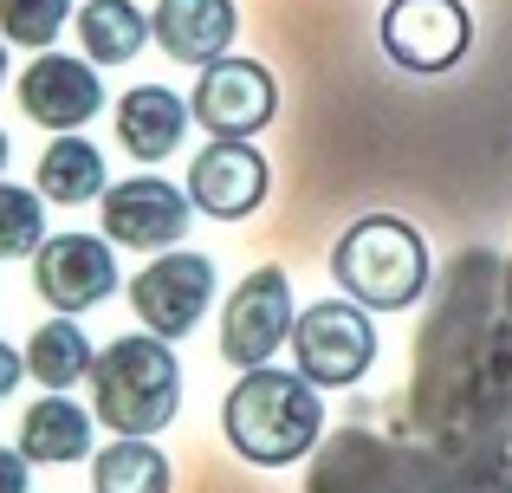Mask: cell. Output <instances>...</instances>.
I'll list each match as a JSON object with an SVG mask.
<instances>
[{"label":"cell","mask_w":512,"mask_h":493,"mask_svg":"<svg viewBox=\"0 0 512 493\" xmlns=\"http://www.w3.org/2000/svg\"><path fill=\"white\" fill-rule=\"evenodd\" d=\"M221 429H227V442H234L240 461H253V468H292V461H305L312 442L325 435L318 383L305 377L299 364H292V370L253 364L247 377L227 390Z\"/></svg>","instance_id":"cell-1"},{"label":"cell","mask_w":512,"mask_h":493,"mask_svg":"<svg viewBox=\"0 0 512 493\" xmlns=\"http://www.w3.org/2000/svg\"><path fill=\"white\" fill-rule=\"evenodd\" d=\"M91 409L117 435L169 429L175 409H182V364H175L169 338L137 331V338L104 344V357L91 364Z\"/></svg>","instance_id":"cell-2"},{"label":"cell","mask_w":512,"mask_h":493,"mask_svg":"<svg viewBox=\"0 0 512 493\" xmlns=\"http://www.w3.org/2000/svg\"><path fill=\"white\" fill-rule=\"evenodd\" d=\"M331 273L357 305L370 312H402L428 292V241L402 215H363L350 221L331 247Z\"/></svg>","instance_id":"cell-3"},{"label":"cell","mask_w":512,"mask_h":493,"mask_svg":"<svg viewBox=\"0 0 512 493\" xmlns=\"http://www.w3.org/2000/svg\"><path fill=\"white\" fill-rule=\"evenodd\" d=\"M292 364L318 383V390H344L376 364V325L370 305L357 299H318L292 318Z\"/></svg>","instance_id":"cell-4"},{"label":"cell","mask_w":512,"mask_h":493,"mask_svg":"<svg viewBox=\"0 0 512 493\" xmlns=\"http://www.w3.org/2000/svg\"><path fill=\"white\" fill-rule=\"evenodd\" d=\"M214 286H221V273H214L208 253H182V247L150 253V266L130 279V305H137V325H150L156 338H169V344H175V338H188V331L208 318Z\"/></svg>","instance_id":"cell-5"},{"label":"cell","mask_w":512,"mask_h":493,"mask_svg":"<svg viewBox=\"0 0 512 493\" xmlns=\"http://www.w3.org/2000/svg\"><path fill=\"white\" fill-rule=\"evenodd\" d=\"M188 104H195V124L208 137H260L279 111V85L260 59H227L221 52V59L201 65Z\"/></svg>","instance_id":"cell-6"},{"label":"cell","mask_w":512,"mask_h":493,"mask_svg":"<svg viewBox=\"0 0 512 493\" xmlns=\"http://www.w3.org/2000/svg\"><path fill=\"white\" fill-rule=\"evenodd\" d=\"M474 46V13L461 0H389L383 7V52L402 72H448Z\"/></svg>","instance_id":"cell-7"},{"label":"cell","mask_w":512,"mask_h":493,"mask_svg":"<svg viewBox=\"0 0 512 493\" xmlns=\"http://www.w3.org/2000/svg\"><path fill=\"white\" fill-rule=\"evenodd\" d=\"M292 279L279 266H260L234 286L221 312V357L234 370H253V364H273L279 344H292Z\"/></svg>","instance_id":"cell-8"},{"label":"cell","mask_w":512,"mask_h":493,"mask_svg":"<svg viewBox=\"0 0 512 493\" xmlns=\"http://www.w3.org/2000/svg\"><path fill=\"white\" fill-rule=\"evenodd\" d=\"M33 292L52 312H91L117 292V241L111 234H52L33 253Z\"/></svg>","instance_id":"cell-9"},{"label":"cell","mask_w":512,"mask_h":493,"mask_svg":"<svg viewBox=\"0 0 512 493\" xmlns=\"http://www.w3.org/2000/svg\"><path fill=\"white\" fill-rule=\"evenodd\" d=\"M195 202L188 189H175L163 176H130V182H111L104 189V234L117 247H137V253H163V247H182V234L195 228Z\"/></svg>","instance_id":"cell-10"},{"label":"cell","mask_w":512,"mask_h":493,"mask_svg":"<svg viewBox=\"0 0 512 493\" xmlns=\"http://www.w3.org/2000/svg\"><path fill=\"white\" fill-rule=\"evenodd\" d=\"M266 195H273V169L247 137H214L188 163V202L208 221H247Z\"/></svg>","instance_id":"cell-11"},{"label":"cell","mask_w":512,"mask_h":493,"mask_svg":"<svg viewBox=\"0 0 512 493\" xmlns=\"http://www.w3.org/2000/svg\"><path fill=\"white\" fill-rule=\"evenodd\" d=\"M20 111L39 130H78L104 111V78L98 59H72V52H39L20 72Z\"/></svg>","instance_id":"cell-12"},{"label":"cell","mask_w":512,"mask_h":493,"mask_svg":"<svg viewBox=\"0 0 512 493\" xmlns=\"http://www.w3.org/2000/svg\"><path fill=\"white\" fill-rule=\"evenodd\" d=\"M117 143H124V156H137V163H163V156L182 150L188 124H195V104L182 98V91L169 85H130L124 98H117Z\"/></svg>","instance_id":"cell-13"},{"label":"cell","mask_w":512,"mask_h":493,"mask_svg":"<svg viewBox=\"0 0 512 493\" xmlns=\"http://www.w3.org/2000/svg\"><path fill=\"white\" fill-rule=\"evenodd\" d=\"M150 33H156V46H163L169 59L208 65V59H221V52L234 46L240 13H234V0H156Z\"/></svg>","instance_id":"cell-14"},{"label":"cell","mask_w":512,"mask_h":493,"mask_svg":"<svg viewBox=\"0 0 512 493\" xmlns=\"http://www.w3.org/2000/svg\"><path fill=\"white\" fill-rule=\"evenodd\" d=\"M91 416L98 409H78L65 390H46L33 409L20 416V455L39 468H65V461L91 455Z\"/></svg>","instance_id":"cell-15"},{"label":"cell","mask_w":512,"mask_h":493,"mask_svg":"<svg viewBox=\"0 0 512 493\" xmlns=\"http://www.w3.org/2000/svg\"><path fill=\"white\" fill-rule=\"evenodd\" d=\"M104 189H111V182H104L98 143H85L78 130H59V137L46 143V156H39V195L59 202V208H78V202H98Z\"/></svg>","instance_id":"cell-16"},{"label":"cell","mask_w":512,"mask_h":493,"mask_svg":"<svg viewBox=\"0 0 512 493\" xmlns=\"http://www.w3.org/2000/svg\"><path fill=\"white\" fill-rule=\"evenodd\" d=\"M91 364H98V351H91V338L72 325V312L39 325L33 338H26V377H33L39 390H72V383L91 377Z\"/></svg>","instance_id":"cell-17"},{"label":"cell","mask_w":512,"mask_h":493,"mask_svg":"<svg viewBox=\"0 0 512 493\" xmlns=\"http://www.w3.org/2000/svg\"><path fill=\"white\" fill-rule=\"evenodd\" d=\"M78 39H85V59L124 65L150 46V13L137 0H85L78 7Z\"/></svg>","instance_id":"cell-18"},{"label":"cell","mask_w":512,"mask_h":493,"mask_svg":"<svg viewBox=\"0 0 512 493\" xmlns=\"http://www.w3.org/2000/svg\"><path fill=\"white\" fill-rule=\"evenodd\" d=\"M91 487L98 493H169V455L150 448V435H117L104 455H91Z\"/></svg>","instance_id":"cell-19"},{"label":"cell","mask_w":512,"mask_h":493,"mask_svg":"<svg viewBox=\"0 0 512 493\" xmlns=\"http://www.w3.org/2000/svg\"><path fill=\"white\" fill-rule=\"evenodd\" d=\"M46 241V195L0 182V260H26Z\"/></svg>","instance_id":"cell-20"},{"label":"cell","mask_w":512,"mask_h":493,"mask_svg":"<svg viewBox=\"0 0 512 493\" xmlns=\"http://www.w3.org/2000/svg\"><path fill=\"white\" fill-rule=\"evenodd\" d=\"M72 20H78L72 0H0V39H7V46L46 52Z\"/></svg>","instance_id":"cell-21"},{"label":"cell","mask_w":512,"mask_h":493,"mask_svg":"<svg viewBox=\"0 0 512 493\" xmlns=\"http://www.w3.org/2000/svg\"><path fill=\"white\" fill-rule=\"evenodd\" d=\"M0 493H33V481H26V455H20V448H0Z\"/></svg>","instance_id":"cell-22"},{"label":"cell","mask_w":512,"mask_h":493,"mask_svg":"<svg viewBox=\"0 0 512 493\" xmlns=\"http://www.w3.org/2000/svg\"><path fill=\"white\" fill-rule=\"evenodd\" d=\"M20 377H26V357H20V351H13V344H7V338H0V403H7V396H13V390H20Z\"/></svg>","instance_id":"cell-23"},{"label":"cell","mask_w":512,"mask_h":493,"mask_svg":"<svg viewBox=\"0 0 512 493\" xmlns=\"http://www.w3.org/2000/svg\"><path fill=\"white\" fill-rule=\"evenodd\" d=\"M0 169H7V130H0Z\"/></svg>","instance_id":"cell-24"},{"label":"cell","mask_w":512,"mask_h":493,"mask_svg":"<svg viewBox=\"0 0 512 493\" xmlns=\"http://www.w3.org/2000/svg\"><path fill=\"white\" fill-rule=\"evenodd\" d=\"M0 78H7V39H0Z\"/></svg>","instance_id":"cell-25"}]
</instances>
